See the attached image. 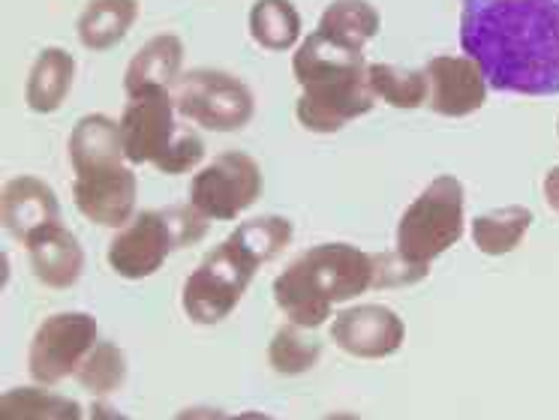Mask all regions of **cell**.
<instances>
[{
  "instance_id": "cell-1",
  "label": "cell",
  "mask_w": 559,
  "mask_h": 420,
  "mask_svg": "<svg viewBox=\"0 0 559 420\" xmlns=\"http://www.w3.org/2000/svg\"><path fill=\"white\" fill-rule=\"evenodd\" d=\"M461 48L493 91L559 94V0H463Z\"/></svg>"
},
{
  "instance_id": "cell-2",
  "label": "cell",
  "mask_w": 559,
  "mask_h": 420,
  "mask_svg": "<svg viewBox=\"0 0 559 420\" xmlns=\"http://www.w3.org/2000/svg\"><path fill=\"white\" fill-rule=\"evenodd\" d=\"M373 288V259L349 243H319L274 279L283 310L301 322H325L334 303Z\"/></svg>"
},
{
  "instance_id": "cell-3",
  "label": "cell",
  "mask_w": 559,
  "mask_h": 420,
  "mask_svg": "<svg viewBox=\"0 0 559 420\" xmlns=\"http://www.w3.org/2000/svg\"><path fill=\"white\" fill-rule=\"evenodd\" d=\"M466 192L454 175H439L403 211L397 223V252L409 262L430 264L463 238Z\"/></svg>"
},
{
  "instance_id": "cell-4",
  "label": "cell",
  "mask_w": 559,
  "mask_h": 420,
  "mask_svg": "<svg viewBox=\"0 0 559 420\" xmlns=\"http://www.w3.org/2000/svg\"><path fill=\"white\" fill-rule=\"evenodd\" d=\"M262 264L243 250L235 238H226L207 252L205 262L195 267L183 283V312L195 324H219L229 315L243 291L250 288Z\"/></svg>"
},
{
  "instance_id": "cell-5",
  "label": "cell",
  "mask_w": 559,
  "mask_h": 420,
  "mask_svg": "<svg viewBox=\"0 0 559 420\" xmlns=\"http://www.w3.org/2000/svg\"><path fill=\"white\" fill-rule=\"evenodd\" d=\"M178 115L211 132H235L247 127L255 115L253 91L223 70L183 72L175 87Z\"/></svg>"
},
{
  "instance_id": "cell-6",
  "label": "cell",
  "mask_w": 559,
  "mask_h": 420,
  "mask_svg": "<svg viewBox=\"0 0 559 420\" xmlns=\"http://www.w3.org/2000/svg\"><path fill=\"white\" fill-rule=\"evenodd\" d=\"M262 195V168L250 154L226 151L211 159L190 183V204L207 219H235Z\"/></svg>"
},
{
  "instance_id": "cell-7",
  "label": "cell",
  "mask_w": 559,
  "mask_h": 420,
  "mask_svg": "<svg viewBox=\"0 0 559 420\" xmlns=\"http://www.w3.org/2000/svg\"><path fill=\"white\" fill-rule=\"evenodd\" d=\"M97 319L91 312H58L39 324L27 351V372L37 384H61L97 346Z\"/></svg>"
},
{
  "instance_id": "cell-8",
  "label": "cell",
  "mask_w": 559,
  "mask_h": 420,
  "mask_svg": "<svg viewBox=\"0 0 559 420\" xmlns=\"http://www.w3.org/2000/svg\"><path fill=\"white\" fill-rule=\"evenodd\" d=\"M175 96L169 91H139L130 96V103L123 106L121 115V135L123 154L133 166L142 163H157L163 151L175 142L178 127H175Z\"/></svg>"
},
{
  "instance_id": "cell-9",
  "label": "cell",
  "mask_w": 559,
  "mask_h": 420,
  "mask_svg": "<svg viewBox=\"0 0 559 420\" xmlns=\"http://www.w3.org/2000/svg\"><path fill=\"white\" fill-rule=\"evenodd\" d=\"M175 250V238L163 211H142L115 235L109 247L111 271L123 279L157 274Z\"/></svg>"
},
{
  "instance_id": "cell-10",
  "label": "cell",
  "mask_w": 559,
  "mask_h": 420,
  "mask_svg": "<svg viewBox=\"0 0 559 420\" xmlns=\"http://www.w3.org/2000/svg\"><path fill=\"white\" fill-rule=\"evenodd\" d=\"M331 339L346 355L361 360H382L401 351L406 324L394 310L382 303H361L343 310L331 324Z\"/></svg>"
},
{
  "instance_id": "cell-11",
  "label": "cell",
  "mask_w": 559,
  "mask_h": 420,
  "mask_svg": "<svg viewBox=\"0 0 559 420\" xmlns=\"http://www.w3.org/2000/svg\"><path fill=\"white\" fill-rule=\"evenodd\" d=\"M135 171L123 163L75 175L73 202L94 226L123 228L135 211Z\"/></svg>"
},
{
  "instance_id": "cell-12",
  "label": "cell",
  "mask_w": 559,
  "mask_h": 420,
  "mask_svg": "<svg viewBox=\"0 0 559 420\" xmlns=\"http://www.w3.org/2000/svg\"><path fill=\"white\" fill-rule=\"evenodd\" d=\"M427 106L442 118H466L485 106L487 79L469 55H439L425 67Z\"/></svg>"
},
{
  "instance_id": "cell-13",
  "label": "cell",
  "mask_w": 559,
  "mask_h": 420,
  "mask_svg": "<svg viewBox=\"0 0 559 420\" xmlns=\"http://www.w3.org/2000/svg\"><path fill=\"white\" fill-rule=\"evenodd\" d=\"M373 103H377V94H373L370 79L365 72L358 79H346V82L301 87L295 115H298L305 130L337 132L349 120L367 115L373 108Z\"/></svg>"
},
{
  "instance_id": "cell-14",
  "label": "cell",
  "mask_w": 559,
  "mask_h": 420,
  "mask_svg": "<svg viewBox=\"0 0 559 420\" xmlns=\"http://www.w3.org/2000/svg\"><path fill=\"white\" fill-rule=\"evenodd\" d=\"M365 48H349L331 39L322 31H313L305 36V43L295 48L293 72L295 82L301 87H313V84H334L346 82V79H358L367 72Z\"/></svg>"
},
{
  "instance_id": "cell-15",
  "label": "cell",
  "mask_w": 559,
  "mask_h": 420,
  "mask_svg": "<svg viewBox=\"0 0 559 420\" xmlns=\"http://www.w3.org/2000/svg\"><path fill=\"white\" fill-rule=\"evenodd\" d=\"M25 250L27 259H31V271L43 286L61 291V288H73L82 279L85 252H82V243L75 240L73 231L63 228L61 223L37 228L25 240Z\"/></svg>"
},
{
  "instance_id": "cell-16",
  "label": "cell",
  "mask_w": 559,
  "mask_h": 420,
  "mask_svg": "<svg viewBox=\"0 0 559 420\" xmlns=\"http://www.w3.org/2000/svg\"><path fill=\"white\" fill-rule=\"evenodd\" d=\"M0 216H3V228L25 243L37 228L61 223V204H58V195L51 192L46 180L22 175V178H13L3 187Z\"/></svg>"
},
{
  "instance_id": "cell-17",
  "label": "cell",
  "mask_w": 559,
  "mask_h": 420,
  "mask_svg": "<svg viewBox=\"0 0 559 420\" xmlns=\"http://www.w3.org/2000/svg\"><path fill=\"white\" fill-rule=\"evenodd\" d=\"M183 67V43L181 36L159 34L147 39L145 46L135 51V58L127 63L123 72V91L127 96L139 91H169L178 82V72Z\"/></svg>"
},
{
  "instance_id": "cell-18",
  "label": "cell",
  "mask_w": 559,
  "mask_h": 420,
  "mask_svg": "<svg viewBox=\"0 0 559 420\" xmlns=\"http://www.w3.org/2000/svg\"><path fill=\"white\" fill-rule=\"evenodd\" d=\"M123 135L118 120L106 115H87L70 132V163L75 175L123 163Z\"/></svg>"
},
{
  "instance_id": "cell-19",
  "label": "cell",
  "mask_w": 559,
  "mask_h": 420,
  "mask_svg": "<svg viewBox=\"0 0 559 420\" xmlns=\"http://www.w3.org/2000/svg\"><path fill=\"white\" fill-rule=\"evenodd\" d=\"M75 79V60L63 48H43L31 67L25 84V103L37 115H51L63 106Z\"/></svg>"
},
{
  "instance_id": "cell-20",
  "label": "cell",
  "mask_w": 559,
  "mask_h": 420,
  "mask_svg": "<svg viewBox=\"0 0 559 420\" xmlns=\"http://www.w3.org/2000/svg\"><path fill=\"white\" fill-rule=\"evenodd\" d=\"M139 19V0H87L75 34L91 51H109L130 34Z\"/></svg>"
},
{
  "instance_id": "cell-21",
  "label": "cell",
  "mask_w": 559,
  "mask_h": 420,
  "mask_svg": "<svg viewBox=\"0 0 559 420\" xmlns=\"http://www.w3.org/2000/svg\"><path fill=\"white\" fill-rule=\"evenodd\" d=\"M530 226H533V211L523 204H511V207L475 216L473 240L485 255H509L511 250L521 247Z\"/></svg>"
},
{
  "instance_id": "cell-22",
  "label": "cell",
  "mask_w": 559,
  "mask_h": 420,
  "mask_svg": "<svg viewBox=\"0 0 559 420\" xmlns=\"http://www.w3.org/2000/svg\"><path fill=\"white\" fill-rule=\"evenodd\" d=\"M377 7H370L367 0H334L329 10L319 19V31L329 34L349 48H365L373 36L379 34Z\"/></svg>"
},
{
  "instance_id": "cell-23",
  "label": "cell",
  "mask_w": 559,
  "mask_h": 420,
  "mask_svg": "<svg viewBox=\"0 0 559 420\" xmlns=\"http://www.w3.org/2000/svg\"><path fill=\"white\" fill-rule=\"evenodd\" d=\"M250 36L267 51H286L301 36V12L293 0H255L250 7Z\"/></svg>"
},
{
  "instance_id": "cell-24",
  "label": "cell",
  "mask_w": 559,
  "mask_h": 420,
  "mask_svg": "<svg viewBox=\"0 0 559 420\" xmlns=\"http://www.w3.org/2000/svg\"><path fill=\"white\" fill-rule=\"evenodd\" d=\"M0 418L3 420H79L82 406L58 396L43 387H15L0 399Z\"/></svg>"
},
{
  "instance_id": "cell-25",
  "label": "cell",
  "mask_w": 559,
  "mask_h": 420,
  "mask_svg": "<svg viewBox=\"0 0 559 420\" xmlns=\"http://www.w3.org/2000/svg\"><path fill=\"white\" fill-rule=\"evenodd\" d=\"M367 79H370L377 99L394 108L425 106L427 94H430L427 75L418 70H403V67H391V63H370Z\"/></svg>"
},
{
  "instance_id": "cell-26",
  "label": "cell",
  "mask_w": 559,
  "mask_h": 420,
  "mask_svg": "<svg viewBox=\"0 0 559 420\" xmlns=\"http://www.w3.org/2000/svg\"><path fill=\"white\" fill-rule=\"evenodd\" d=\"M75 379L85 387L87 394L109 396L115 391H121V384L127 382V358L115 343H99L85 355V360L79 363Z\"/></svg>"
},
{
  "instance_id": "cell-27",
  "label": "cell",
  "mask_w": 559,
  "mask_h": 420,
  "mask_svg": "<svg viewBox=\"0 0 559 420\" xmlns=\"http://www.w3.org/2000/svg\"><path fill=\"white\" fill-rule=\"evenodd\" d=\"M293 235H295V228L286 216L267 214V216H255V219L241 223V226L231 231L229 238L238 240L243 250L253 255L255 262L265 264L271 262V259H277L280 252L293 243Z\"/></svg>"
},
{
  "instance_id": "cell-28",
  "label": "cell",
  "mask_w": 559,
  "mask_h": 420,
  "mask_svg": "<svg viewBox=\"0 0 559 420\" xmlns=\"http://www.w3.org/2000/svg\"><path fill=\"white\" fill-rule=\"evenodd\" d=\"M305 331L307 327H298V324L289 322L286 327H280L277 336L271 339V346H267V363L280 375H301V372L317 367L322 346H319V339L307 336Z\"/></svg>"
},
{
  "instance_id": "cell-29",
  "label": "cell",
  "mask_w": 559,
  "mask_h": 420,
  "mask_svg": "<svg viewBox=\"0 0 559 420\" xmlns=\"http://www.w3.org/2000/svg\"><path fill=\"white\" fill-rule=\"evenodd\" d=\"M373 259V288H403L421 283L430 271V264L409 262L401 252H379Z\"/></svg>"
},
{
  "instance_id": "cell-30",
  "label": "cell",
  "mask_w": 559,
  "mask_h": 420,
  "mask_svg": "<svg viewBox=\"0 0 559 420\" xmlns=\"http://www.w3.org/2000/svg\"><path fill=\"white\" fill-rule=\"evenodd\" d=\"M202 156H205V144L202 139L190 130H181L175 135V142L163 151L154 168L163 171V175H183V171H190L202 163Z\"/></svg>"
},
{
  "instance_id": "cell-31",
  "label": "cell",
  "mask_w": 559,
  "mask_h": 420,
  "mask_svg": "<svg viewBox=\"0 0 559 420\" xmlns=\"http://www.w3.org/2000/svg\"><path fill=\"white\" fill-rule=\"evenodd\" d=\"M166 214V223L171 228V238H175V250H183V247H193L195 240H202L207 235V219L205 214H199L193 204L187 207H163Z\"/></svg>"
},
{
  "instance_id": "cell-32",
  "label": "cell",
  "mask_w": 559,
  "mask_h": 420,
  "mask_svg": "<svg viewBox=\"0 0 559 420\" xmlns=\"http://www.w3.org/2000/svg\"><path fill=\"white\" fill-rule=\"evenodd\" d=\"M545 199H547V204H550V211H554V214H559V166H554L550 171H547Z\"/></svg>"
},
{
  "instance_id": "cell-33",
  "label": "cell",
  "mask_w": 559,
  "mask_h": 420,
  "mask_svg": "<svg viewBox=\"0 0 559 420\" xmlns=\"http://www.w3.org/2000/svg\"><path fill=\"white\" fill-rule=\"evenodd\" d=\"M557 132H559V120H557Z\"/></svg>"
}]
</instances>
